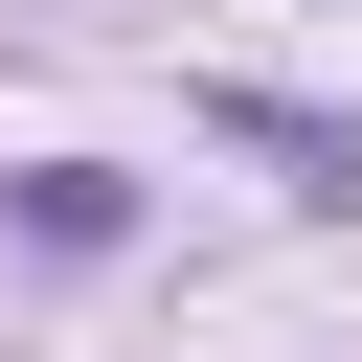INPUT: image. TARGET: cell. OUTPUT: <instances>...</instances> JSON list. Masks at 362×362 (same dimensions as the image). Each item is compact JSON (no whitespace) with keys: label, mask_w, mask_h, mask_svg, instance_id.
<instances>
[{"label":"cell","mask_w":362,"mask_h":362,"mask_svg":"<svg viewBox=\"0 0 362 362\" xmlns=\"http://www.w3.org/2000/svg\"><path fill=\"white\" fill-rule=\"evenodd\" d=\"M204 136H226V158H272L294 204H362V113H294V90H204Z\"/></svg>","instance_id":"obj_1"},{"label":"cell","mask_w":362,"mask_h":362,"mask_svg":"<svg viewBox=\"0 0 362 362\" xmlns=\"http://www.w3.org/2000/svg\"><path fill=\"white\" fill-rule=\"evenodd\" d=\"M0 226L90 272V249H136V181H113V158H23V181H0Z\"/></svg>","instance_id":"obj_2"}]
</instances>
